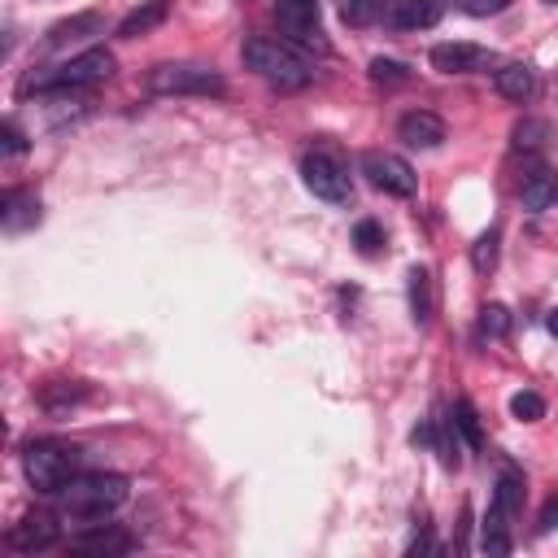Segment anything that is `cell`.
<instances>
[{
    "label": "cell",
    "instance_id": "cell-30",
    "mask_svg": "<svg viewBox=\"0 0 558 558\" xmlns=\"http://www.w3.org/2000/svg\"><path fill=\"white\" fill-rule=\"evenodd\" d=\"M536 135H545L541 122H519V126H514V144H519V148H536V144H541Z\"/></svg>",
    "mask_w": 558,
    "mask_h": 558
},
{
    "label": "cell",
    "instance_id": "cell-11",
    "mask_svg": "<svg viewBox=\"0 0 558 558\" xmlns=\"http://www.w3.org/2000/svg\"><path fill=\"white\" fill-rule=\"evenodd\" d=\"M135 549V536L118 523H87L70 536V554H96V558H122Z\"/></svg>",
    "mask_w": 558,
    "mask_h": 558
},
{
    "label": "cell",
    "instance_id": "cell-3",
    "mask_svg": "<svg viewBox=\"0 0 558 558\" xmlns=\"http://www.w3.org/2000/svg\"><path fill=\"white\" fill-rule=\"evenodd\" d=\"M22 466H26V480H31V488H35V493L57 497V493L74 480L78 449H74V445H65V440H35V445H26Z\"/></svg>",
    "mask_w": 558,
    "mask_h": 558
},
{
    "label": "cell",
    "instance_id": "cell-23",
    "mask_svg": "<svg viewBox=\"0 0 558 558\" xmlns=\"http://www.w3.org/2000/svg\"><path fill=\"white\" fill-rule=\"evenodd\" d=\"M510 414H514L519 423H541V418H545V397L532 392V388H523V392L510 397Z\"/></svg>",
    "mask_w": 558,
    "mask_h": 558
},
{
    "label": "cell",
    "instance_id": "cell-27",
    "mask_svg": "<svg viewBox=\"0 0 558 558\" xmlns=\"http://www.w3.org/2000/svg\"><path fill=\"white\" fill-rule=\"evenodd\" d=\"M371 78H375V83H405L410 74H405V65H401V61L375 57V61H371Z\"/></svg>",
    "mask_w": 558,
    "mask_h": 558
},
{
    "label": "cell",
    "instance_id": "cell-21",
    "mask_svg": "<svg viewBox=\"0 0 558 558\" xmlns=\"http://www.w3.org/2000/svg\"><path fill=\"white\" fill-rule=\"evenodd\" d=\"M449 418H453V427H458V436L471 445V449H484V432H480V414H475V405L466 401V397H458L453 401V410H449Z\"/></svg>",
    "mask_w": 558,
    "mask_h": 558
},
{
    "label": "cell",
    "instance_id": "cell-20",
    "mask_svg": "<svg viewBox=\"0 0 558 558\" xmlns=\"http://www.w3.org/2000/svg\"><path fill=\"white\" fill-rule=\"evenodd\" d=\"M166 22V4L161 0H148V4H140V9H131L122 22H118V39H135V35H148L153 26H161Z\"/></svg>",
    "mask_w": 558,
    "mask_h": 558
},
{
    "label": "cell",
    "instance_id": "cell-24",
    "mask_svg": "<svg viewBox=\"0 0 558 558\" xmlns=\"http://www.w3.org/2000/svg\"><path fill=\"white\" fill-rule=\"evenodd\" d=\"M506 331H510V314H506V305H497V301L484 305V310H480V336H484V340H501Z\"/></svg>",
    "mask_w": 558,
    "mask_h": 558
},
{
    "label": "cell",
    "instance_id": "cell-16",
    "mask_svg": "<svg viewBox=\"0 0 558 558\" xmlns=\"http://www.w3.org/2000/svg\"><path fill=\"white\" fill-rule=\"evenodd\" d=\"M519 196H523V209H532V214L549 209V205L558 201V174H554L549 166H532V170L523 174Z\"/></svg>",
    "mask_w": 558,
    "mask_h": 558
},
{
    "label": "cell",
    "instance_id": "cell-18",
    "mask_svg": "<svg viewBox=\"0 0 558 558\" xmlns=\"http://www.w3.org/2000/svg\"><path fill=\"white\" fill-rule=\"evenodd\" d=\"M405 292H410V314H414V323H418V327H427V323H432V314H436V288H432L427 266H414V270H410Z\"/></svg>",
    "mask_w": 558,
    "mask_h": 558
},
{
    "label": "cell",
    "instance_id": "cell-25",
    "mask_svg": "<svg viewBox=\"0 0 558 558\" xmlns=\"http://www.w3.org/2000/svg\"><path fill=\"white\" fill-rule=\"evenodd\" d=\"M353 244H357V253L375 257V253L384 248V227H379L375 218H362V222L353 227Z\"/></svg>",
    "mask_w": 558,
    "mask_h": 558
},
{
    "label": "cell",
    "instance_id": "cell-13",
    "mask_svg": "<svg viewBox=\"0 0 558 558\" xmlns=\"http://www.w3.org/2000/svg\"><path fill=\"white\" fill-rule=\"evenodd\" d=\"M493 61V52L484 44H466V39H453V44H436L432 48V70L440 74H475Z\"/></svg>",
    "mask_w": 558,
    "mask_h": 558
},
{
    "label": "cell",
    "instance_id": "cell-6",
    "mask_svg": "<svg viewBox=\"0 0 558 558\" xmlns=\"http://www.w3.org/2000/svg\"><path fill=\"white\" fill-rule=\"evenodd\" d=\"M523 506V475L519 471H501L497 488H493V506H488V519H484V536H480V549L484 554H510V519L519 514Z\"/></svg>",
    "mask_w": 558,
    "mask_h": 558
},
{
    "label": "cell",
    "instance_id": "cell-19",
    "mask_svg": "<svg viewBox=\"0 0 558 558\" xmlns=\"http://www.w3.org/2000/svg\"><path fill=\"white\" fill-rule=\"evenodd\" d=\"M100 31H105L100 13H74V17H65V22H57L48 31V48H61L70 39H87V35H100Z\"/></svg>",
    "mask_w": 558,
    "mask_h": 558
},
{
    "label": "cell",
    "instance_id": "cell-17",
    "mask_svg": "<svg viewBox=\"0 0 558 558\" xmlns=\"http://www.w3.org/2000/svg\"><path fill=\"white\" fill-rule=\"evenodd\" d=\"M493 87H497L506 100L523 105V100H532V92H536V74H532V65H523V61H506V65L493 74Z\"/></svg>",
    "mask_w": 558,
    "mask_h": 558
},
{
    "label": "cell",
    "instance_id": "cell-32",
    "mask_svg": "<svg viewBox=\"0 0 558 558\" xmlns=\"http://www.w3.org/2000/svg\"><path fill=\"white\" fill-rule=\"evenodd\" d=\"M545 327H549V336L558 340V310H549V318H545Z\"/></svg>",
    "mask_w": 558,
    "mask_h": 558
},
{
    "label": "cell",
    "instance_id": "cell-28",
    "mask_svg": "<svg viewBox=\"0 0 558 558\" xmlns=\"http://www.w3.org/2000/svg\"><path fill=\"white\" fill-rule=\"evenodd\" d=\"M0 135H4V157H22L26 153V135H22V126L13 118L0 126Z\"/></svg>",
    "mask_w": 558,
    "mask_h": 558
},
{
    "label": "cell",
    "instance_id": "cell-7",
    "mask_svg": "<svg viewBox=\"0 0 558 558\" xmlns=\"http://www.w3.org/2000/svg\"><path fill=\"white\" fill-rule=\"evenodd\" d=\"M275 26L279 39H288L301 52H327V35L318 22V0H275Z\"/></svg>",
    "mask_w": 558,
    "mask_h": 558
},
{
    "label": "cell",
    "instance_id": "cell-1",
    "mask_svg": "<svg viewBox=\"0 0 558 558\" xmlns=\"http://www.w3.org/2000/svg\"><path fill=\"white\" fill-rule=\"evenodd\" d=\"M126 497H131V484H126V475H118V471H87V475H74V480L57 493L61 514H65V519H78V523H100V519H109Z\"/></svg>",
    "mask_w": 558,
    "mask_h": 558
},
{
    "label": "cell",
    "instance_id": "cell-26",
    "mask_svg": "<svg viewBox=\"0 0 558 558\" xmlns=\"http://www.w3.org/2000/svg\"><path fill=\"white\" fill-rule=\"evenodd\" d=\"M340 17L349 26H371L375 22V0H340Z\"/></svg>",
    "mask_w": 558,
    "mask_h": 558
},
{
    "label": "cell",
    "instance_id": "cell-15",
    "mask_svg": "<svg viewBox=\"0 0 558 558\" xmlns=\"http://www.w3.org/2000/svg\"><path fill=\"white\" fill-rule=\"evenodd\" d=\"M44 214H39V196L35 192H22V187H9L4 201H0V222L4 231H26L35 227Z\"/></svg>",
    "mask_w": 558,
    "mask_h": 558
},
{
    "label": "cell",
    "instance_id": "cell-31",
    "mask_svg": "<svg viewBox=\"0 0 558 558\" xmlns=\"http://www.w3.org/2000/svg\"><path fill=\"white\" fill-rule=\"evenodd\" d=\"M541 523H545V527H558V497H549V501H545V510H541Z\"/></svg>",
    "mask_w": 558,
    "mask_h": 558
},
{
    "label": "cell",
    "instance_id": "cell-22",
    "mask_svg": "<svg viewBox=\"0 0 558 558\" xmlns=\"http://www.w3.org/2000/svg\"><path fill=\"white\" fill-rule=\"evenodd\" d=\"M497 248H501V227H488V231L471 244V266H475L480 275H488V270L497 266Z\"/></svg>",
    "mask_w": 558,
    "mask_h": 558
},
{
    "label": "cell",
    "instance_id": "cell-2",
    "mask_svg": "<svg viewBox=\"0 0 558 558\" xmlns=\"http://www.w3.org/2000/svg\"><path fill=\"white\" fill-rule=\"evenodd\" d=\"M240 57H244V65H248L257 78H266V83L279 87V92H296V87H305L310 74H314L310 61L301 57V48H292L288 39H270V35L244 39Z\"/></svg>",
    "mask_w": 558,
    "mask_h": 558
},
{
    "label": "cell",
    "instance_id": "cell-14",
    "mask_svg": "<svg viewBox=\"0 0 558 558\" xmlns=\"http://www.w3.org/2000/svg\"><path fill=\"white\" fill-rule=\"evenodd\" d=\"M397 140L410 148H440L445 144V122L432 109H410L397 118Z\"/></svg>",
    "mask_w": 558,
    "mask_h": 558
},
{
    "label": "cell",
    "instance_id": "cell-9",
    "mask_svg": "<svg viewBox=\"0 0 558 558\" xmlns=\"http://www.w3.org/2000/svg\"><path fill=\"white\" fill-rule=\"evenodd\" d=\"M362 174L371 179V187L388 192V196H414L418 179H414V166L397 153H384V148H366L362 153Z\"/></svg>",
    "mask_w": 558,
    "mask_h": 558
},
{
    "label": "cell",
    "instance_id": "cell-12",
    "mask_svg": "<svg viewBox=\"0 0 558 558\" xmlns=\"http://www.w3.org/2000/svg\"><path fill=\"white\" fill-rule=\"evenodd\" d=\"M57 536H61V527H57V514L52 510H31V514H22L13 527H9V549H17V554H35V549H48V545H57Z\"/></svg>",
    "mask_w": 558,
    "mask_h": 558
},
{
    "label": "cell",
    "instance_id": "cell-5",
    "mask_svg": "<svg viewBox=\"0 0 558 558\" xmlns=\"http://www.w3.org/2000/svg\"><path fill=\"white\" fill-rule=\"evenodd\" d=\"M148 92L153 96H222L227 83L218 70L209 65H192V61H166L148 70Z\"/></svg>",
    "mask_w": 558,
    "mask_h": 558
},
{
    "label": "cell",
    "instance_id": "cell-8",
    "mask_svg": "<svg viewBox=\"0 0 558 558\" xmlns=\"http://www.w3.org/2000/svg\"><path fill=\"white\" fill-rule=\"evenodd\" d=\"M301 179H305V187L318 196V201H327V205H344L349 201V170L340 166V157H331V153H305L301 157Z\"/></svg>",
    "mask_w": 558,
    "mask_h": 558
},
{
    "label": "cell",
    "instance_id": "cell-29",
    "mask_svg": "<svg viewBox=\"0 0 558 558\" xmlns=\"http://www.w3.org/2000/svg\"><path fill=\"white\" fill-rule=\"evenodd\" d=\"M471 17H493V13H501V9H510V0H458Z\"/></svg>",
    "mask_w": 558,
    "mask_h": 558
},
{
    "label": "cell",
    "instance_id": "cell-10",
    "mask_svg": "<svg viewBox=\"0 0 558 558\" xmlns=\"http://www.w3.org/2000/svg\"><path fill=\"white\" fill-rule=\"evenodd\" d=\"M440 13V0H375V22L384 31H427Z\"/></svg>",
    "mask_w": 558,
    "mask_h": 558
},
{
    "label": "cell",
    "instance_id": "cell-4",
    "mask_svg": "<svg viewBox=\"0 0 558 558\" xmlns=\"http://www.w3.org/2000/svg\"><path fill=\"white\" fill-rule=\"evenodd\" d=\"M113 70H118V61H113V52L109 48H87V52H78V57H70V61H61L52 74H31L26 83H22V92H48V87H96V83H105V78H113Z\"/></svg>",
    "mask_w": 558,
    "mask_h": 558
}]
</instances>
